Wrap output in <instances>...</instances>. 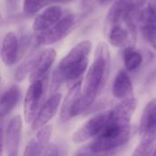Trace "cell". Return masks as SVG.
I'll return each instance as SVG.
<instances>
[{"mask_svg":"<svg viewBox=\"0 0 156 156\" xmlns=\"http://www.w3.org/2000/svg\"><path fill=\"white\" fill-rule=\"evenodd\" d=\"M136 107L137 100L131 97L110 110L102 131L87 148L89 154H104L124 145L131 136V120Z\"/></svg>","mask_w":156,"mask_h":156,"instance_id":"1","label":"cell"},{"mask_svg":"<svg viewBox=\"0 0 156 156\" xmlns=\"http://www.w3.org/2000/svg\"><path fill=\"white\" fill-rule=\"evenodd\" d=\"M111 68V53L105 42H99L94 54V59L88 69L80 95L74 106L73 118L85 112L101 94Z\"/></svg>","mask_w":156,"mask_h":156,"instance_id":"2","label":"cell"},{"mask_svg":"<svg viewBox=\"0 0 156 156\" xmlns=\"http://www.w3.org/2000/svg\"><path fill=\"white\" fill-rule=\"evenodd\" d=\"M91 48L92 43L90 40H81L63 57L53 74V88L58 89L64 83L69 84L70 87L80 81L81 77L88 68Z\"/></svg>","mask_w":156,"mask_h":156,"instance_id":"3","label":"cell"},{"mask_svg":"<svg viewBox=\"0 0 156 156\" xmlns=\"http://www.w3.org/2000/svg\"><path fill=\"white\" fill-rule=\"evenodd\" d=\"M75 23L76 16L74 14H69L63 16L51 27L43 32H40L37 36V46H48L61 40L70 33L75 26Z\"/></svg>","mask_w":156,"mask_h":156,"instance_id":"4","label":"cell"},{"mask_svg":"<svg viewBox=\"0 0 156 156\" xmlns=\"http://www.w3.org/2000/svg\"><path fill=\"white\" fill-rule=\"evenodd\" d=\"M108 117L109 111L98 113L87 120L72 133V142L75 144H82L90 139H94L102 131Z\"/></svg>","mask_w":156,"mask_h":156,"instance_id":"5","label":"cell"},{"mask_svg":"<svg viewBox=\"0 0 156 156\" xmlns=\"http://www.w3.org/2000/svg\"><path fill=\"white\" fill-rule=\"evenodd\" d=\"M21 133L22 120L19 115L13 117L5 129L2 125V148L7 156L18 155Z\"/></svg>","mask_w":156,"mask_h":156,"instance_id":"6","label":"cell"},{"mask_svg":"<svg viewBox=\"0 0 156 156\" xmlns=\"http://www.w3.org/2000/svg\"><path fill=\"white\" fill-rule=\"evenodd\" d=\"M44 90L43 80H35L29 85L24 99V117L27 123L33 122L40 105Z\"/></svg>","mask_w":156,"mask_h":156,"instance_id":"7","label":"cell"},{"mask_svg":"<svg viewBox=\"0 0 156 156\" xmlns=\"http://www.w3.org/2000/svg\"><path fill=\"white\" fill-rule=\"evenodd\" d=\"M139 134L140 141L156 143V99L150 101L143 111Z\"/></svg>","mask_w":156,"mask_h":156,"instance_id":"8","label":"cell"},{"mask_svg":"<svg viewBox=\"0 0 156 156\" xmlns=\"http://www.w3.org/2000/svg\"><path fill=\"white\" fill-rule=\"evenodd\" d=\"M136 8L134 0H115L110 7L105 19V33L112 27L121 25L126 16Z\"/></svg>","mask_w":156,"mask_h":156,"instance_id":"9","label":"cell"},{"mask_svg":"<svg viewBox=\"0 0 156 156\" xmlns=\"http://www.w3.org/2000/svg\"><path fill=\"white\" fill-rule=\"evenodd\" d=\"M61 93H54L39 109L35 120L31 123L32 130H39L48 125V122L56 115L61 102Z\"/></svg>","mask_w":156,"mask_h":156,"instance_id":"10","label":"cell"},{"mask_svg":"<svg viewBox=\"0 0 156 156\" xmlns=\"http://www.w3.org/2000/svg\"><path fill=\"white\" fill-rule=\"evenodd\" d=\"M52 126L47 125L37 131L36 135L27 144L24 156H42L49 146Z\"/></svg>","mask_w":156,"mask_h":156,"instance_id":"11","label":"cell"},{"mask_svg":"<svg viewBox=\"0 0 156 156\" xmlns=\"http://www.w3.org/2000/svg\"><path fill=\"white\" fill-rule=\"evenodd\" d=\"M57 57V52L54 48H46L38 52L35 66L31 74L29 75L30 82L35 80H43L48 75L51 66L53 65Z\"/></svg>","mask_w":156,"mask_h":156,"instance_id":"12","label":"cell"},{"mask_svg":"<svg viewBox=\"0 0 156 156\" xmlns=\"http://www.w3.org/2000/svg\"><path fill=\"white\" fill-rule=\"evenodd\" d=\"M62 14L63 11L61 6L57 5L48 6L35 17L32 24L33 30L40 33L48 29L63 17Z\"/></svg>","mask_w":156,"mask_h":156,"instance_id":"13","label":"cell"},{"mask_svg":"<svg viewBox=\"0 0 156 156\" xmlns=\"http://www.w3.org/2000/svg\"><path fill=\"white\" fill-rule=\"evenodd\" d=\"M1 58L6 66H12L20 59L19 40L16 33L9 31L5 35L1 47Z\"/></svg>","mask_w":156,"mask_h":156,"instance_id":"14","label":"cell"},{"mask_svg":"<svg viewBox=\"0 0 156 156\" xmlns=\"http://www.w3.org/2000/svg\"><path fill=\"white\" fill-rule=\"evenodd\" d=\"M106 34L110 44L115 48L134 47L132 43L135 41V37L128 28H124L122 25L112 27Z\"/></svg>","mask_w":156,"mask_h":156,"instance_id":"15","label":"cell"},{"mask_svg":"<svg viewBox=\"0 0 156 156\" xmlns=\"http://www.w3.org/2000/svg\"><path fill=\"white\" fill-rule=\"evenodd\" d=\"M133 91V82L124 70H120L114 78L112 84V95L119 100H126L132 96Z\"/></svg>","mask_w":156,"mask_h":156,"instance_id":"16","label":"cell"},{"mask_svg":"<svg viewBox=\"0 0 156 156\" xmlns=\"http://www.w3.org/2000/svg\"><path fill=\"white\" fill-rule=\"evenodd\" d=\"M81 92V80L69 87V90L63 101L60 110V119L63 122L69 121L72 116L74 106Z\"/></svg>","mask_w":156,"mask_h":156,"instance_id":"17","label":"cell"},{"mask_svg":"<svg viewBox=\"0 0 156 156\" xmlns=\"http://www.w3.org/2000/svg\"><path fill=\"white\" fill-rule=\"evenodd\" d=\"M19 97L20 90L16 85H12L2 94L0 101V114L2 121L16 107L19 101Z\"/></svg>","mask_w":156,"mask_h":156,"instance_id":"18","label":"cell"},{"mask_svg":"<svg viewBox=\"0 0 156 156\" xmlns=\"http://www.w3.org/2000/svg\"><path fill=\"white\" fill-rule=\"evenodd\" d=\"M122 58L124 66L129 71H133L137 69L142 65L144 60L142 53L136 50L134 47L125 48L122 52Z\"/></svg>","mask_w":156,"mask_h":156,"instance_id":"19","label":"cell"},{"mask_svg":"<svg viewBox=\"0 0 156 156\" xmlns=\"http://www.w3.org/2000/svg\"><path fill=\"white\" fill-rule=\"evenodd\" d=\"M38 52L39 51L33 52V53L29 54L22 61V63L18 66V68L16 69V74H15V78L17 81H21V80H25L27 76H29L31 74L33 68L35 66V62H36Z\"/></svg>","mask_w":156,"mask_h":156,"instance_id":"20","label":"cell"},{"mask_svg":"<svg viewBox=\"0 0 156 156\" xmlns=\"http://www.w3.org/2000/svg\"><path fill=\"white\" fill-rule=\"evenodd\" d=\"M138 20L145 25L156 24V4L150 2L138 11Z\"/></svg>","mask_w":156,"mask_h":156,"instance_id":"21","label":"cell"},{"mask_svg":"<svg viewBox=\"0 0 156 156\" xmlns=\"http://www.w3.org/2000/svg\"><path fill=\"white\" fill-rule=\"evenodd\" d=\"M57 2L56 0H24L23 10L26 14H35L43 7Z\"/></svg>","mask_w":156,"mask_h":156,"instance_id":"22","label":"cell"},{"mask_svg":"<svg viewBox=\"0 0 156 156\" xmlns=\"http://www.w3.org/2000/svg\"><path fill=\"white\" fill-rule=\"evenodd\" d=\"M142 34L149 45L156 50V24L144 25L142 27Z\"/></svg>","mask_w":156,"mask_h":156,"instance_id":"23","label":"cell"},{"mask_svg":"<svg viewBox=\"0 0 156 156\" xmlns=\"http://www.w3.org/2000/svg\"><path fill=\"white\" fill-rule=\"evenodd\" d=\"M99 0H81V11L83 15L90 13L95 7L96 2Z\"/></svg>","mask_w":156,"mask_h":156,"instance_id":"24","label":"cell"},{"mask_svg":"<svg viewBox=\"0 0 156 156\" xmlns=\"http://www.w3.org/2000/svg\"><path fill=\"white\" fill-rule=\"evenodd\" d=\"M42 156H59V151L56 144H49L46 152Z\"/></svg>","mask_w":156,"mask_h":156,"instance_id":"25","label":"cell"},{"mask_svg":"<svg viewBox=\"0 0 156 156\" xmlns=\"http://www.w3.org/2000/svg\"><path fill=\"white\" fill-rule=\"evenodd\" d=\"M113 0H99V4L101 5H103V6H105V5H108L110 3H112Z\"/></svg>","mask_w":156,"mask_h":156,"instance_id":"26","label":"cell"},{"mask_svg":"<svg viewBox=\"0 0 156 156\" xmlns=\"http://www.w3.org/2000/svg\"><path fill=\"white\" fill-rule=\"evenodd\" d=\"M57 2H63V3H69V2H71L73 0H56Z\"/></svg>","mask_w":156,"mask_h":156,"instance_id":"27","label":"cell"},{"mask_svg":"<svg viewBox=\"0 0 156 156\" xmlns=\"http://www.w3.org/2000/svg\"><path fill=\"white\" fill-rule=\"evenodd\" d=\"M152 156H156V148L154 150V152H153V154Z\"/></svg>","mask_w":156,"mask_h":156,"instance_id":"28","label":"cell"},{"mask_svg":"<svg viewBox=\"0 0 156 156\" xmlns=\"http://www.w3.org/2000/svg\"><path fill=\"white\" fill-rule=\"evenodd\" d=\"M15 156H18V155H15Z\"/></svg>","mask_w":156,"mask_h":156,"instance_id":"29","label":"cell"}]
</instances>
